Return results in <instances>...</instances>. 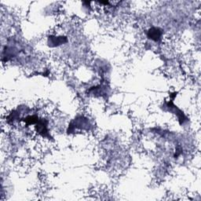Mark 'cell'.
I'll return each instance as SVG.
<instances>
[{"mask_svg": "<svg viewBox=\"0 0 201 201\" xmlns=\"http://www.w3.org/2000/svg\"><path fill=\"white\" fill-rule=\"evenodd\" d=\"M161 33L159 32V29H154V32H153V29H151L149 32V37L150 39H154V40H157L160 37Z\"/></svg>", "mask_w": 201, "mask_h": 201, "instance_id": "6da1fadb", "label": "cell"}]
</instances>
